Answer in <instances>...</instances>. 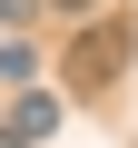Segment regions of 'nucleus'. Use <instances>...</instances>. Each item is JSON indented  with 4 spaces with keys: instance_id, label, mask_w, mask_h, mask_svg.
Here are the masks:
<instances>
[{
    "instance_id": "f03ea898",
    "label": "nucleus",
    "mask_w": 138,
    "mask_h": 148,
    "mask_svg": "<svg viewBox=\"0 0 138 148\" xmlns=\"http://www.w3.org/2000/svg\"><path fill=\"white\" fill-rule=\"evenodd\" d=\"M59 10H69V20H89V10H99V0H59Z\"/></svg>"
},
{
    "instance_id": "7ed1b4c3",
    "label": "nucleus",
    "mask_w": 138,
    "mask_h": 148,
    "mask_svg": "<svg viewBox=\"0 0 138 148\" xmlns=\"http://www.w3.org/2000/svg\"><path fill=\"white\" fill-rule=\"evenodd\" d=\"M0 148H30V138H20V128H0Z\"/></svg>"
},
{
    "instance_id": "f257e3e1",
    "label": "nucleus",
    "mask_w": 138,
    "mask_h": 148,
    "mask_svg": "<svg viewBox=\"0 0 138 148\" xmlns=\"http://www.w3.org/2000/svg\"><path fill=\"white\" fill-rule=\"evenodd\" d=\"M20 138H40V128H59V99H20V119H10Z\"/></svg>"
}]
</instances>
